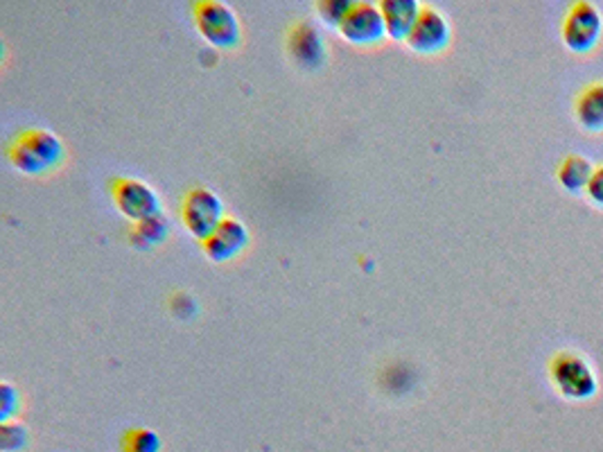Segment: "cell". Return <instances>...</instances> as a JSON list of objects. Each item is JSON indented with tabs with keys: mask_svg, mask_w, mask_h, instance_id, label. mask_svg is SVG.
<instances>
[{
	"mask_svg": "<svg viewBox=\"0 0 603 452\" xmlns=\"http://www.w3.org/2000/svg\"><path fill=\"white\" fill-rule=\"evenodd\" d=\"M8 157L19 172L27 177H46L64 166L66 147L61 138L48 129H25L12 140Z\"/></svg>",
	"mask_w": 603,
	"mask_h": 452,
	"instance_id": "cell-1",
	"label": "cell"
},
{
	"mask_svg": "<svg viewBox=\"0 0 603 452\" xmlns=\"http://www.w3.org/2000/svg\"><path fill=\"white\" fill-rule=\"evenodd\" d=\"M195 25L204 39L219 50H236L242 44V27L236 12L219 0H202L193 5Z\"/></svg>",
	"mask_w": 603,
	"mask_h": 452,
	"instance_id": "cell-2",
	"label": "cell"
},
{
	"mask_svg": "<svg viewBox=\"0 0 603 452\" xmlns=\"http://www.w3.org/2000/svg\"><path fill=\"white\" fill-rule=\"evenodd\" d=\"M549 378H551V385L558 389V394H562L565 398H572V400L592 398L599 389L596 375L592 373L590 364L570 351L556 353L551 358Z\"/></svg>",
	"mask_w": 603,
	"mask_h": 452,
	"instance_id": "cell-3",
	"label": "cell"
},
{
	"mask_svg": "<svg viewBox=\"0 0 603 452\" xmlns=\"http://www.w3.org/2000/svg\"><path fill=\"white\" fill-rule=\"evenodd\" d=\"M109 195L121 215H125L134 224L161 215L159 195L145 181L132 177H113L109 183Z\"/></svg>",
	"mask_w": 603,
	"mask_h": 452,
	"instance_id": "cell-4",
	"label": "cell"
},
{
	"mask_svg": "<svg viewBox=\"0 0 603 452\" xmlns=\"http://www.w3.org/2000/svg\"><path fill=\"white\" fill-rule=\"evenodd\" d=\"M181 222L187 234L204 242L224 222V204L208 188H193L183 195Z\"/></svg>",
	"mask_w": 603,
	"mask_h": 452,
	"instance_id": "cell-5",
	"label": "cell"
},
{
	"mask_svg": "<svg viewBox=\"0 0 603 452\" xmlns=\"http://www.w3.org/2000/svg\"><path fill=\"white\" fill-rule=\"evenodd\" d=\"M339 34L355 48H375L389 36L380 8L371 3H353L344 21L339 23Z\"/></svg>",
	"mask_w": 603,
	"mask_h": 452,
	"instance_id": "cell-6",
	"label": "cell"
},
{
	"mask_svg": "<svg viewBox=\"0 0 603 452\" xmlns=\"http://www.w3.org/2000/svg\"><path fill=\"white\" fill-rule=\"evenodd\" d=\"M603 32V19L592 3H574L562 21V42L572 53H590Z\"/></svg>",
	"mask_w": 603,
	"mask_h": 452,
	"instance_id": "cell-7",
	"label": "cell"
},
{
	"mask_svg": "<svg viewBox=\"0 0 603 452\" xmlns=\"http://www.w3.org/2000/svg\"><path fill=\"white\" fill-rule=\"evenodd\" d=\"M450 42L452 30L447 19L439 10L425 5L417 25H413L411 34L407 36V46L419 55H441L443 50H447Z\"/></svg>",
	"mask_w": 603,
	"mask_h": 452,
	"instance_id": "cell-8",
	"label": "cell"
},
{
	"mask_svg": "<svg viewBox=\"0 0 603 452\" xmlns=\"http://www.w3.org/2000/svg\"><path fill=\"white\" fill-rule=\"evenodd\" d=\"M287 53L300 68H319L328 59L321 30L312 21H298L287 32Z\"/></svg>",
	"mask_w": 603,
	"mask_h": 452,
	"instance_id": "cell-9",
	"label": "cell"
},
{
	"mask_svg": "<svg viewBox=\"0 0 603 452\" xmlns=\"http://www.w3.org/2000/svg\"><path fill=\"white\" fill-rule=\"evenodd\" d=\"M249 240L247 226L240 219L224 217L217 229L202 242V249L213 262H231L247 251Z\"/></svg>",
	"mask_w": 603,
	"mask_h": 452,
	"instance_id": "cell-10",
	"label": "cell"
},
{
	"mask_svg": "<svg viewBox=\"0 0 603 452\" xmlns=\"http://www.w3.org/2000/svg\"><path fill=\"white\" fill-rule=\"evenodd\" d=\"M423 5L419 0H383L380 12L387 25V34L394 42H407L413 25L421 16Z\"/></svg>",
	"mask_w": 603,
	"mask_h": 452,
	"instance_id": "cell-11",
	"label": "cell"
},
{
	"mask_svg": "<svg viewBox=\"0 0 603 452\" xmlns=\"http://www.w3.org/2000/svg\"><path fill=\"white\" fill-rule=\"evenodd\" d=\"M574 113L583 129L603 132V82H594L579 93Z\"/></svg>",
	"mask_w": 603,
	"mask_h": 452,
	"instance_id": "cell-12",
	"label": "cell"
},
{
	"mask_svg": "<svg viewBox=\"0 0 603 452\" xmlns=\"http://www.w3.org/2000/svg\"><path fill=\"white\" fill-rule=\"evenodd\" d=\"M594 174V168L592 163L585 159V157H579V155H572L565 159L560 166H558V183L565 188V191L570 193H581V191H588V183Z\"/></svg>",
	"mask_w": 603,
	"mask_h": 452,
	"instance_id": "cell-13",
	"label": "cell"
},
{
	"mask_svg": "<svg viewBox=\"0 0 603 452\" xmlns=\"http://www.w3.org/2000/svg\"><path fill=\"white\" fill-rule=\"evenodd\" d=\"M170 236V222L163 215H155L149 219L136 222L129 229V240L134 247L149 249V247H159L168 240Z\"/></svg>",
	"mask_w": 603,
	"mask_h": 452,
	"instance_id": "cell-14",
	"label": "cell"
},
{
	"mask_svg": "<svg viewBox=\"0 0 603 452\" xmlns=\"http://www.w3.org/2000/svg\"><path fill=\"white\" fill-rule=\"evenodd\" d=\"M161 448L159 434L147 428H132L123 437V452H161Z\"/></svg>",
	"mask_w": 603,
	"mask_h": 452,
	"instance_id": "cell-15",
	"label": "cell"
},
{
	"mask_svg": "<svg viewBox=\"0 0 603 452\" xmlns=\"http://www.w3.org/2000/svg\"><path fill=\"white\" fill-rule=\"evenodd\" d=\"M351 8H353V3H349V0H326V3H317V14L328 25L339 27V23L344 21V16L349 14Z\"/></svg>",
	"mask_w": 603,
	"mask_h": 452,
	"instance_id": "cell-16",
	"label": "cell"
},
{
	"mask_svg": "<svg viewBox=\"0 0 603 452\" xmlns=\"http://www.w3.org/2000/svg\"><path fill=\"white\" fill-rule=\"evenodd\" d=\"M27 443V432L23 426L19 423H5L0 428V445H3L5 452H16L21 448H25Z\"/></svg>",
	"mask_w": 603,
	"mask_h": 452,
	"instance_id": "cell-17",
	"label": "cell"
},
{
	"mask_svg": "<svg viewBox=\"0 0 603 452\" xmlns=\"http://www.w3.org/2000/svg\"><path fill=\"white\" fill-rule=\"evenodd\" d=\"M3 392H0V421L10 423V419L14 417V414L21 409V396H19V389H14L12 385L3 383V387H0Z\"/></svg>",
	"mask_w": 603,
	"mask_h": 452,
	"instance_id": "cell-18",
	"label": "cell"
},
{
	"mask_svg": "<svg viewBox=\"0 0 603 452\" xmlns=\"http://www.w3.org/2000/svg\"><path fill=\"white\" fill-rule=\"evenodd\" d=\"M170 310L174 317L179 319H191L197 315V304H195V298L193 296H187V294H174L170 298Z\"/></svg>",
	"mask_w": 603,
	"mask_h": 452,
	"instance_id": "cell-19",
	"label": "cell"
},
{
	"mask_svg": "<svg viewBox=\"0 0 603 452\" xmlns=\"http://www.w3.org/2000/svg\"><path fill=\"white\" fill-rule=\"evenodd\" d=\"M585 193H588V197H590L596 206L603 208V166L594 170V174H592V179H590V183H588V191H585Z\"/></svg>",
	"mask_w": 603,
	"mask_h": 452,
	"instance_id": "cell-20",
	"label": "cell"
}]
</instances>
